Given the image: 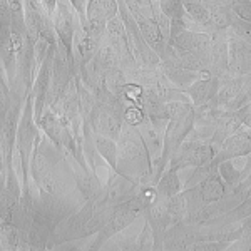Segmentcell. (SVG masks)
Returning <instances> with one entry per match:
<instances>
[{
  "label": "cell",
  "mask_w": 251,
  "mask_h": 251,
  "mask_svg": "<svg viewBox=\"0 0 251 251\" xmlns=\"http://www.w3.org/2000/svg\"><path fill=\"white\" fill-rule=\"evenodd\" d=\"M184 10L188 12V15L194 22L198 24H208L211 22V14L209 9H206L204 3H201L200 0H184Z\"/></svg>",
  "instance_id": "7"
},
{
  "label": "cell",
  "mask_w": 251,
  "mask_h": 251,
  "mask_svg": "<svg viewBox=\"0 0 251 251\" xmlns=\"http://www.w3.org/2000/svg\"><path fill=\"white\" fill-rule=\"evenodd\" d=\"M213 157V151L208 146H194L186 151V163L193 166H203Z\"/></svg>",
  "instance_id": "8"
},
{
  "label": "cell",
  "mask_w": 251,
  "mask_h": 251,
  "mask_svg": "<svg viewBox=\"0 0 251 251\" xmlns=\"http://www.w3.org/2000/svg\"><path fill=\"white\" fill-rule=\"evenodd\" d=\"M139 211H141L139 200H132V201H127V203L121 204L119 208L116 209L114 216H112V228H114L116 231L126 228V226L134 221V218L137 216Z\"/></svg>",
  "instance_id": "3"
},
{
  "label": "cell",
  "mask_w": 251,
  "mask_h": 251,
  "mask_svg": "<svg viewBox=\"0 0 251 251\" xmlns=\"http://www.w3.org/2000/svg\"><path fill=\"white\" fill-rule=\"evenodd\" d=\"M179 179H177V176L174 173H168L159 183V191L168 198H173L174 194L179 191Z\"/></svg>",
  "instance_id": "14"
},
{
  "label": "cell",
  "mask_w": 251,
  "mask_h": 251,
  "mask_svg": "<svg viewBox=\"0 0 251 251\" xmlns=\"http://www.w3.org/2000/svg\"><path fill=\"white\" fill-rule=\"evenodd\" d=\"M96 146L97 149H99V152L106 157V161L111 166H116V157H117V148H116V143L114 139H111V137H106V136H100L97 137L96 141Z\"/></svg>",
  "instance_id": "11"
},
{
  "label": "cell",
  "mask_w": 251,
  "mask_h": 251,
  "mask_svg": "<svg viewBox=\"0 0 251 251\" xmlns=\"http://www.w3.org/2000/svg\"><path fill=\"white\" fill-rule=\"evenodd\" d=\"M40 123H42V127L46 129L47 134L50 136L52 139L55 141V143H59L60 137H62V132H64L60 119L57 121V119H55V116L52 114V112H47V114L42 117V121H40Z\"/></svg>",
  "instance_id": "13"
},
{
  "label": "cell",
  "mask_w": 251,
  "mask_h": 251,
  "mask_svg": "<svg viewBox=\"0 0 251 251\" xmlns=\"http://www.w3.org/2000/svg\"><path fill=\"white\" fill-rule=\"evenodd\" d=\"M57 7V0H44V9L47 10V14H52Z\"/></svg>",
  "instance_id": "23"
},
{
  "label": "cell",
  "mask_w": 251,
  "mask_h": 251,
  "mask_svg": "<svg viewBox=\"0 0 251 251\" xmlns=\"http://www.w3.org/2000/svg\"><path fill=\"white\" fill-rule=\"evenodd\" d=\"M106 29H107L109 34H111V37H114V39H123L124 37V24H123V20L117 17V15L107 20Z\"/></svg>",
  "instance_id": "17"
},
{
  "label": "cell",
  "mask_w": 251,
  "mask_h": 251,
  "mask_svg": "<svg viewBox=\"0 0 251 251\" xmlns=\"http://www.w3.org/2000/svg\"><path fill=\"white\" fill-rule=\"evenodd\" d=\"M121 137V143H119V152L121 156L124 157V159H129V157H136L139 154L141 151V143L137 141V136L136 132H132L131 129H127V131L123 132V136Z\"/></svg>",
  "instance_id": "6"
},
{
  "label": "cell",
  "mask_w": 251,
  "mask_h": 251,
  "mask_svg": "<svg viewBox=\"0 0 251 251\" xmlns=\"http://www.w3.org/2000/svg\"><path fill=\"white\" fill-rule=\"evenodd\" d=\"M161 12L171 20L184 19V3L183 0H161Z\"/></svg>",
  "instance_id": "12"
},
{
  "label": "cell",
  "mask_w": 251,
  "mask_h": 251,
  "mask_svg": "<svg viewBox=\"0 0 251 251\" xmlns=\"http://www.w3.org/2000/svg\"><path fill=\"white\" fill-rule=\"evenodd\" d=\"M49 86H50V60H46L44 62L42 69L39 72V77H37V86H35V96H37V102H35V111L37 114H40V109H42V102H44V97H46Z\"/></svg>",
  "instance_id": "5"
},
{
  "label": "cell",
  "mask_w": 251,
  "mask_h": 251,
  "mask_svg": "<svg viewBox=\"0 0 251 251\" xmlns=\"http://www.w3.org/2000/svg\"><path fill=\"white\" fill-rule=\"evenodd\" d=\"M72 3V9L77 10L79 14H86V7H87V0H69Z\"/></svg>",
  "instance_id": "22"
},
{
  "label": "cell",
  "mask_w": 251,
  "mask_h": 251,
  "mask_svg": "<svg viewBox=\"0 0 251 251\" xmlns=\"http://www.w3.org/2000/svg\"><path fill=\"white\" fill-rule=\"evenodd\" d=\"M223 193H225L223 184L216 179V177H209V179H206L203 183V186H201V196H203L204 201L221 200Z\"/></svg>",
  "instance_id": "10"
},
{
  "label": "cell",
  "mask_w": 251,
  "mask_h": 251,
  "mask_svg": "<svg viewBox=\"0 0 251 251\" xmlns=\"http://www.w3.org/2000/svg\"><path fill=\"white\" fill-rule=\"evenodd\" d=\"M124 117H126V121H127V124L136 126V124H141L144 121V112H143V109L132 106V107L126 109Z\"/></svg>",
  "instance_id": "18"
},
{
  "label": "cell",
  "mask_w": 251,
  "mask_h": 251,
  "mask_svg": "<svg viewBox=\"0 0 251 251\" xmlns=\"http://www.w3.org/2000/svg\"><path fill=\"white\" fill-rule=\"evenodd\" d=\"M94 126L96 129L111 139H117L121 136V121L119 116L114 114L111 109L104 107L102 111H99V114L94 117Z\"/></svg>",
  "instance_id": "2"
},
{
  "label": "cell",
  "mask_w": 251,
  "mask_h": 251,
  "mask_svg": "<svg viewBox=\"0 0 251 251\" xmlns=\"http://www.w3.org/2000/svg\"><path fill=\"white\" fill-rule=\"evenodd\" d=\"M250 141L248 136L240 134V136H234L231 139L226 141L225 144V151L226 156H240V154H246L250 151Z\"/></svg>",
  "instance_id": "9"
},
{
  "label": "cell",
  "mask_w": 251,
  "mask_h": 251,
  "mask_svg": "<svg viewBox=\"0 0 251 251\" xmlns=\"http://www.w3.org/2000/svg\"><path fill=\"white\" fill-rule=\"evenodd\" d=\"M100 3H102L104 12H106V15H107V20L116 17V14H117V2L116 0H100Z\"/></svg>",
  "instance_id": "20"
},
{
  "label": "cell",
  "mask_w": 251,
  "mask_h": 251,
  "mask_svg": "<svg viewBox=\"0 0 251 251\" xmlns=\"http://www.w3.org/2000/svg\"><path fill=\"white\" fill-rule=\"evenodd\" d=\"M209 91H211V82L209 80H200V82H196L189 89V94L193 96V99L196 102H203L206 97L209 96Z\"/></svg>",
  "instance_id": "16"
},
{
  "label": "cell",
  "mask_w": 251,
  "mask_h": 251,
  "mask_svg": "<svg viewBox=\"0 0 251 251\" xmlns=\"http://www.w3.org/2000/svg\"><path fill=\"white\" fill-rule=\"evenodd\" d=\"M137 22H139L141 32H143L146 42L154 49V50L163 52L164 39H163V32H161L159 25H157L154 20L149 19V17H141V19H137Z\"/></svg>",
  "instance_id": "4"
},
{
  "label": "cell",
  "mask_w": 251,
  "mask_h": 251,
  "mask_svg": "<svg viewBox=\"0 0 251 251\" xmlns=\"http://www.w3.org/2000/svg\"><path fill=\"white\" fill-rule=\"evenodd\" d=\"M124 92H126V97H129V99L139 100L141 99V94H143V89H141L139 86H127Z\"/></svg>",
  "instance_id": "21"
},
{
  "label": "cell",
  "mask_w": 251,
  "mask_h": 251,
  "mask_svg": "<svg viewBox=\"0 0 251 251\" xmlns=\"http://www.w3.org/2000/svg\"><path fill=\"white\" fill-rule=\"evenodd\" d=\"M72 3L64 2V0H57V7H55L54 15V27L57 35L62 40L64 47L71 50L72 37H74V15H72Z\"/></svg>",
  "instance_id": "1"
},
{
  "label": "cell",
  "mask_w": 251,
  "mask_h": 251,
  "mask_svg": "<svg viewBox=\"0 0 251 251\" xmlns=\"http://www.w3.org/2000/svg\"><path fill=\"white\" fill-rule=\"evenodd\" d=\"M2 233H3V238H5V240L9 241L12 246L17 245V241H19V233H17V229H15L14 226H12V225H3Z\"/></svg>",
  "instance_id": "19"
},
{
  "label": "cell",
  "mask_w": 251,
  "mask_h": 251,
  "mask_svg": "<svg viewBox=\"0 0 251 251\" xmlns=\"http://www.w3.org/2000/svg\"><path fill=\"white\" fill-rule=\"evenodd\" d=\"M86 14H87V20H106L107 22V15L104 12L100 0H87Z\"/></svg>",
  "instance_id": "15"
}]
</instances>
